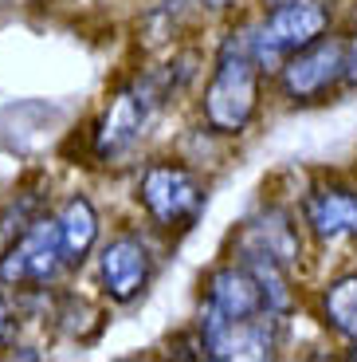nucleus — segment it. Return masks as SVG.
I'll return each instance as SVG.
<instances>
[{
	"mask_svg": "<svg viewBox=\"0 0 357 362\" xmlns=\"http://www.w3.org/2000/svg\"><path fill=\"white\" fill-rule=\"evenodd\" d=\"M259 107V64L248 52V36L228 40L205 87V118L216 134H240Z\"/></svg>",
	"mask_w": 357,
	"mask_h": 362,
	"instance_id": "f257e3e1",
	"label": "nucleus"
},
{
	"mask_svg": "<svg viewBox=\"0 0 357 362\" xmlns=\"http://www.w3.org/2000/svg\"><path fill=\"white\" fill-rule=\"evenodd\" d=\"M330 12L322 0H283L248 32V52L259 71H279L286 55L303 52L306 44L326 36Z\"/></svg>",
	"mask_w": 357,
	"mask_h": 362,
	"instance_id": "f03ea898",
	"label": "nucleus"
},
{
	"mask_svg": "<svg viewBox=\"0 0 357 362\" xmlns=\"http://www.w3.org/2000/svg\"><path fill=\"white\" fill-rule=\"evenodd\" d=\"M138 201L161 228H193L205 213V185L181 162H153L138 181Z\"/></svg>",
	"mask_w": 357,
	"mask_h": 362,
	"instance_id": "7ed1b4c3",
	"label": "nucleus"
},
{
	"mask_svg": "<svg viewBox=\"0 0 357 362\" xmlns=\"http://www.w3.org/2000/svg\"><path fill=\"white\" fill-rule=\"evenodd\" d=\"M63 268L67 264H63L55 217H36L0 252V284L4 288H47Z\"/></svg>",
	"mask_w": 357,
	"mask_h": 362,
	"instance_id": "20e7f679",
	"label": "nucleus"
},
{
	"mask_svg": "<svg viewBox=\"0 0 357 362\" xmlns=\"http://www.w3.org/2000/svg\"><path fill=\"white\" fill-rule=\"evenodd\" d=\"M341 71H346V40L322 36L306 44L303 52L286 55L279 79H283V95L291 103H318L341 83Z\"/></svg>",
	"mask_w": 357,
	"mask_h": 362,
	"instance_id": "39448f33",
	"label": "nucleus"
},
{
	"mask_svg": "<svg viewBox=\"0 0 357 362\" xmlns=\"http://www.w3.org/2000/svg\"><path fill=\"white\" fill-rule=\"evenodd\" d=\"M99 280L110 303H134L145 296V288L153 284V252L142 236L122 233L114 236L99 256Z\"/></svg>",
	"mask_w": 357,
	"mask_h": 362,
	"instance_id": "423d86ee",
	"label": "nucleus"
},
{
	"mask_svg": "<svg viewBox=\"0 0 357 362\" xmlns=\"http://www.w3.org/2000/svg\"><path fill=\"white\" fill-rule=\"evenodd\" d=\"M153 95L138 83V87H126L118 90L110 107L102 110V118L95 122V154L102 162H114V158L130 154L138 146V138L145 134L150 127V115H153Z\"/></svg>",
	"mask_w": 357,
	"mask_h": 362,
	"instance_id": "0eeeda50",
	"label": "nucleus"
},
{
	"mask_svg": "<svg viewBox=\"0 0 357 362\" xmlns=\"http://www.w3.org/2000/svg\"><path fill=\"white\" fill-rule=\"evenodd\" d=\"M236 252L240 256H267V260L291 268V264H298V256H303V240H298L295 221L286 217L283 209H263L259 217L243 221Z\"/></svg>",
	"mask_w": 357,
	"mask_h": 362,
	"instance_id": "6e6552de",
	"label": "nucleus"
},
{
	"mask_svg": "<svg viewBox=\"0 0 357 362\" xmlns=\"http://www.w3.org/2000/svg\"><path fill=\"white\" fill-rule=\"evenodd\" d=\"M208 303L224 319H251V315L271 311L267 296H263V284H259V276L243 260L224 264V268H216L208 276Z\"/></svg>",
	"mask_w": 357,
	"mask_h": 362,
	"instance_id": "1a4fd4ad",
	"label": "nucleus"
},
{
	"mask_svg": "<svg viewBox=\"0 0 357 362\" xmlns=\"http://www.w3.org/2000/svg\"><path fill=\"white\" fill-rule=\"evenodd\" d=\"M303 217L322 245L357 240V193L346 185H322L303 201Z\"/></svg>",
	"mask_w": 357,
	"mask_h": 362,
	"instance_id": "9d476101",
	"label": "nucleus"
},
{
	"mask_svg": "<svg viewBox=\"0 0 357 362\" xmlns=\"http://www.w3.org/2000/svg\"><path fill=\"white\" fill-rule=\"evenodd\" d=\"M55 225H59L63 264H67V268H79V264L95 252V245H99V213H95V205H90L83 193H75V197L59 209Z\"/></svg>",
	"mask_w": 357,
	"mask_h": 362,
	"instance_id": "9b49d317",
	"label": "nucleus"
},
{
	"mask_svg": "<svg viewBox=\"0 0 357 362\" xmlns=\"http://www.w3.org/2000/svg\"><path fill=\"white\" fill-rule=\"evenodd\" d=\"M322 315H326V323L341 339L357 343V272L326 284V291H322Z\"/></svg>",
	"mask_w": 357,
	"mask_h": 362,
	"instance_id": "f8f14e48",
	"label": "nucleus"
},
{
	"mask_svg": "<svg viewBox=\"0 0 357 362\" xmlns=\"http://www.w3.org/2000/svg\"><path fill=\"white\" fill-rule=\"evenodd\" d=\"M12 335V311H8V299L0 296V343Z\"/></svg>",
	"mask_w": 357,
	"mask_h": 362,
	"instance_id": "ddd939ff",
	"label": "nucleus"
},
{
	"mask_svg": "<svg viewBox=\"0 0 357 362\" xmlns=\"http://www.w3.org/2000/svg\"><path fill=\"white\" fill-rule=\"evenodd\" d=\"M240 0H200V8H212V12H224V8H236Z\"/></svg>",
	"mask_w": 357,
	"mask_h": 362,
	"instance_id": "4468645a",
	"label": "nucleus"
},
{
	"mask_svg": "<svg viewBox=\"0 0 357 362\" xmlns=\"http://www.w3.org/2000/svg\"><path fill=\"white\" fill-rule=\"evenodd\" d=\"M263 4H267V8H275V4H283V0H263Z\"/></svg>",
	"mask_w": 357,
	"mask_h": 362,
	"instance_id": "2eb2a0df",
	"label": "nucleus"
}]
</instances>
